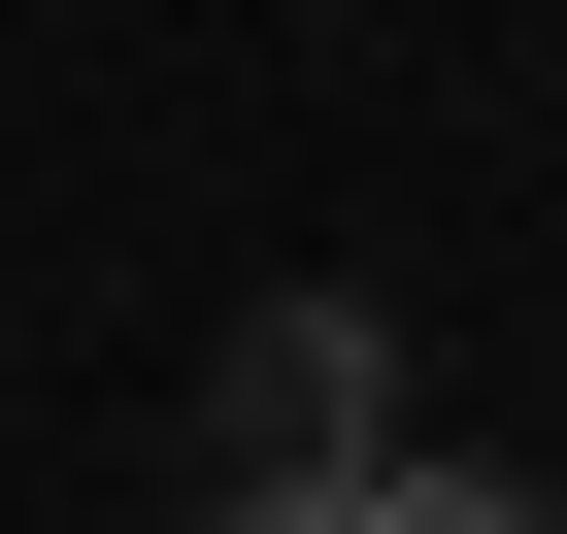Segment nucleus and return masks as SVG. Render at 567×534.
<instances>
[{
    "instance_id": "f257e3e1",
    "label": "nucleus",
    "mask_w": 567,
    "mask_h": 534,
    "mask_svg": "<svg viewBox=\"0 0 567 534\" xmlns=\"http://www.w3.org/2000/svg\"><path fill=\"white\" fill-rule=\"evenodd\" d=\"M401 468V335L368 301H234V368H200V501H368Z\"/></svg>"
},
{
    "instance_id": "f03ea898",
    "label": "nucleus",
    "mask_w": 567,
    "mask_h": 534,
    "mask_svg": "<svg viewBox=\"0 0 567 534\" xmlns=\"http://www.w3.org/2000/svg\"><path fill=\"white\" fill-rule=\"evenodd\" d=\"M334 534H567V501H534V468H434V434H401V468H368Z\"/></svg>"
},
{
    "instance_id": "7ed1b4c3",
    "label": "nucleus",
    "mask_w": 567,
    "mask_h": 534,
    "mask_svg": "<svg viewBox=\"0 0 567 534\" xmlns=\"http://www.w3.org/2000/svg\"><path fill=\"white\" fill-rule=\"evenodd\" d=\"M167 534H334V501H167Z\"/></svg>"
}]
</instances>
